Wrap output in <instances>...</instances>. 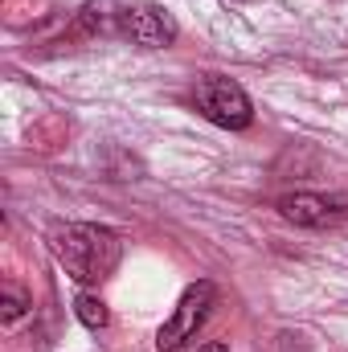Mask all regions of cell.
Listing matches in <instances>:
<instances>
[{"instance_id": "obj_7", "label": "cell", "mask_w": 348, "mask_h": 352, "mask_svg": "<svg viewBox=\"0 0 348 352\" xmlns=\"http://www.w3.org/2000/svg\"><path fill=\"white\" fill-rule=\"evenodd\" d=\"M25 307H29V299H25V295L8 283V287H4V299H0V316H4V324L21 320V316H25Z\"/></svg>"}, {"instance_id": "obj_1", "label": "cell", "mask_w": 348, "mask_h": 352, "mask_svg": "<svg viewBox=\"0 0 348 352\" xmlns=\"http://www.w3.org/2000/svg\"><path fill=\"white\" fill-rule=\"evenodd\" d=\"M54 254L66 266V274L83 287L111 278V270L123 258V242L107 226H66L54 234Z\"/></svg>"}, {"instance_id": "obj_6", "label": "cell", "mask_w": 348, "mask_h": 352, "mask_svg": "<svg viewBox=\"0 0 348 352\" xmlns=\"http://www.w3.org/2000/svg\"><path fill=\"white\" fill-rule=\"evenodd\" d=\"M74 311H78V320L87 328H107V320H111V311H107V303L98 295H78L74 299Z\"/></svg>"}, {"instance_id": "obj_2", "label": "cell", "mask_w": 348, "mask_h": 352, "mask_svg": "<svg viewBox=\"0 0 348 352\" xmlns=\"http://www.w3.org/2000/svg\"><path fill=\"white\" fill-rule=\"evenodd\" d=\"M193 102H197V111H201L209 123H217V127L242 131V127L254 123V102H250V94L238 87L234 78H221V74H205V78H197V87H193Z\"/></svg>"}, {"instance_id": "obj_8", "label": "cell", "mask_w": 348, "mask_h": 352, "mask_svg": "<svg viewBox=\"0 0 348 352\" xmlns=\"http://www.w3.org/2000/svg\"><path fill=\"white\" fill-rule=\"evenodd\" d=\"M197 352H230V349H226L221 340H209V344H201V349H197Z\"/></svg>"}, {"instance_id": "obj_5", "label": "cell", "mask_w": 348, "mask_h": 352, "mask_svg": "<svg viewBox=\"0 0 348 352\" xmlns=\"http://www.w3.org/2000/svg\"><path fill=\"white\" fill-rule=\"evenodd\" d=\"M279 213L295 226H332L348 217V197H324V192H291L279 201Z\"/></svg>"}, {"instance_id": "obj_4", "label": "cell", "mask_w": 348, "mask_h": 352, "mask_svg": "<svg viewBox=\"0 0 348 352\" xmlns=\"http://www.w3.org/2000/svg\"><path fill=\"white\" fill-rule=\"evenodd\" d=\"M119 33L131 37L135 45H144V50H164L176 37V21L156 4H135V8L119 12Z\"/></svg>"}, {"instance_id": "obj_3", "label": "cell", "mask_w": 348, "mask_h": 352, "mask_svg": "<svg viewBox=\"0 0 348 352\" xmlns=\"http://www.w3.org/2000/svg\"><path fill=\"white\" fill-rule=\"evenodd\" d=\"M213 299H217V291H213V283H205V278H201V283H193V287H184V295L176 299L168 324L156 332V349H160V352H176L180 344H188V340L197 336V328L209 320Z\"/></svg>"}]
</instances>
